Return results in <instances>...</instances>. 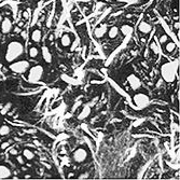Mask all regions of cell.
Wrapping results in <instances>:
<instances>
[{
    "label": "cell",
    "mask_w": 180,
    "mask_h": 180,
    "mask_svg": "<svg viewBox=\"0 0 180 180\" xmlns=\"http://www.w3.org/2000/svg\"><path fill=\"white\" fill-rule=\"evenodd\" d=\"M24 53V46L18 41H12L8 44L7 52H6V60L9 63H12L21 57Z\"/></svg>",
    "instance_id": "1"
},
{
    "label": "cell",
    "mask_w": 180,
    "mask_h": 180,
    "mask_svg": "<svg viewBox=\"0 0 180 180\" xmlns=\"http://www.w3.org/2000/svg\"><path fill=\"white\" fill-rule=\"evenodd\" d=\"M177 66L175 63H165L161 66V74L163 80L167 83H173L176 80Z\"/></svg>",
    "instance_id": "2"
},
{
    "label": "cell",
    "mask_w": 180,
    "mask_h": 180,
    "mask_svg": "<svg viewBox=\"0 0 180 180\" xmlns=\"http://www.w3.org/2000/svg\"><path fill=\"white\" fill-rule=\"evenodd\" d=\"M43 74H44V69H43L42 66L36 65V66H34V67L29 69L27 79H28V81L30 83H37V82H39L42 79Z\"/></svg>",
    "instance_id": "3"
},
{
    "label": "cell",
    "mask_w": 180,
    "mask_h": 180,
    "mask_svg": "<svg viewBox=\"0 0 180 180\" xmlns=\"http://www.w3.org/2000/svg\"><path fill=\"white\" fill-rule=\"evenodd\" d=\"M29 66L30 64L27 60H18V62H12V64L10 65V69L14 72H18V74H24L26 70L29 69Z\"/></svg>",
    "instance_id": "4"
},
{
    "label": "cell",
    "mask_w": 180,
    "mask_h": 180,
    "mask_svg": "<svg viewBox=\"0 0 180 180\" xmlns=\"http://www.w3.org/2000/svg\"><path fill=\"white\" fill-rule=\"evenodd\" d=\"M133 100H134L135 105L138 107V108H144V107L148 106L149 104V97L146 94H142V93H138V94H135L134 97H133Z\"/></svg>",
    "instance_id": "5"
},
{
    "label": "cell",
    "mask_w": 180,
    "mask_h": 180,
    "mask_svg": "<svg viewBox=\"0 0 180 180\" xmlns=\"http://www.w3.org/2000/svg\"><path fill=\"white\" fill-rule=\"evenodd\" d=\"M72 158H74V160L76 162H78V163L84 162L85 160H86V158H88V151L83 148H78L74 152Z\"/></svg>",
    "instance_id": "6"
},
{
    "label": "cell",
    "mask_w": 180,
    "mask_h": 180,
    "mask_svg": "<svg viewBox=\"0 0 180 180\" xmlns=\"http://www.w3.org/2000/svg\"><path fill=\"white\" fill-rule=\"evenodd\" d=\"M127 81H128V83L131 85V88H133L134 91H137L138 88H140L141 82H140V80H139V78L136 77L135 74H131V76L127 78Z\"/></svg>",
    "instance_id": "7"
},
{
    "label": "cell",
    "mask_w": 180,
    "mask_h": 180,
    "mask_svg": "<svg viewBox=\"0 0 180 180\" xmlns=\"http://www.w3.org/2000/svg\"><path fill=\"white\" fill-rule=\"evenodd\" d=\"M11 29H12V23H11L10 18H4L1 21V32L4 34H9L11 32Z\"/></svg>",
    "instance_id": "8"
},
{
    "label": "cell",
    "mask_w": 180,
    "mask_h": 180,
    "mask_svg": "<svg viewBox=\"0 0 180 180\" xmlns=\"http://www.w3.org/2000/svg\"><path fill=\"white\" fill-rule=\"evenodd\" d=\"M11 177V169L6 165H0V180L8 179Z\"/></svg>",
    "instance_id": "9"
},
{
    "label": "cell",
    "mask_w": 180,
    "mask_h": 180,
    "mask_svg": "<svg viewBox=\"0 0 180 180\" xmlns=\"http://www.w3.org/2000/svg\"><path fill=\"white\" fill-rule=\"evenodd\" d=\"M108 32L107 30V26L106 25H102V26H99L97 28L95 29V32H94V36H95L96 38H102L105 36V34Z\"/></svg>",
    "instance_id": "10"
},
{
    "label": "cell",
    "mask_w": 180,
    "mask_h": 180,
    "mask_svg": "<svg viewBox=\"0 0 180 180\" xmlns=\"http://www.w3.org/2000/svg\"><path fill=\"white\" fill-rule=\"evenodd\" d=\"M138 29L142 34H149V32H151V25L146 23V22H141L140 24H139V26H138Z\"/></svg>",
    "instance_id": "11"
},
{
    "label": "cell",
    "mask_w": 180,
    "mask_h": 180,
    "mask_svg": "<svg viewBox=\"0 0 180 180\" xmlns=\"http://www.w3.org/2000/svg\"><path fill=\"white\" fill-rule=\"evenodd\" d=\"M42 57L46 63H52V54H51V52H50L46 46H43L42 48Z\"/></svg>",
    "instance_id": "12"
},
{
    "label": "cell",
    "mask_w": 180,
    "mask_h": 180,
    "mask_svg": "<svg viewBox=\"0 0 180 180\" xmlns=\"http://www.w3.org/2000/svg\"><path fill=\"white\" fill-rule=\"evenodd\" d=\"M90 114H91V108L88 106H85L84 108L82 109L81 112H80V114L78 116V119L79 120H84V119H86Z\"/></svg>",
    "instance_id": "13"
},
{
    "label": "cell",
    "mask_w": 180,
    "mask_h": 180,
    "mask_svg": "<svg viewBox=\"0 0 180 180\" xmlns=\"http://www.w3.org/2000/svg\"><path fill=\"white\" fill-rule=\"evenodd\" d=\"M41 37H42V34L40 32L39 29H35L32 34V39L34 42H40V40H41Z\"/></svg>",
    "instance_id": "14"
},
{
    "label": "cell",
    "mask_w": 180,
    "mask_h": 180,
    "mask_svg": "<svg viewBox=\"0 0 180 180\" xmlns=\"http://www.w3.org/2000/svg\"><path fill=\"white\" fill-rule=\"evenodd\" d=\"M60 43H62V46H65V48H67V46H69L71 44V38L69 35H64L63 37H62V39H60Z\"/></svg>",
    "instance_id": "15"
},
{
    "label": "cell",
    "mask_w": 180,
    "mask_h": 180,
    "mask_svg": "<svg viewBox=\"0 0 180 180\" xmlns=\"http://www.w3.org/2000/svg\"><path fill=\"white\" fill-rule=\"evenodd\" d=\"M119 32H120V29L118 28L117 26H113V27H111V28L109 29V32H108L109 38H111V39H114V38H117L118 35H119Z\"/></svg>",
    "instance_id": "16"
},
{
    "label": "cell",
    "mask_w": 180,
    "mask_h": 180,
    "mask_svg": "<svg viewBox=\"0 0 180 180\" xmlns=\"http://www.w3.org/2000/svg\"><path fill=\"white\" fill-rule=\"evenodd\" d=\"M120 32H122L124 36H126V35H130V34L133 32V28H132L130 25H123V26L121 27Z\"/></svg>",
    "instance_id": "17"
},
{
    "label": "cell",
    "mask_w": 180,
    "mask_h": 180,
    "mask_svg": "<svg viewBox=\"0 0 180 180\" xmlns=\"http://www.w3.org/2000/svg\"><path fill=\"white\" fill-rule=\"evenodd\" d=\"M23 155H24L25 159H27V160H32L35 158L34 152H32L30 150H28V149H25L24 151H23Z\"/></svg>",
    "instance_id": "18"
},
{
    "label": "cell",
    "mask_w": 180,
    "mask_h": 180,
    "mask_svg": "<svg viewBox=\"0 0 180 180\" xmlns=\"http://www.w3.org/2000/svg\"><path fill=\"white\" fill-rule=\"evenodd\" d=\"M166 52H168V53H172V52H174L175 51V49H176V44H175V42H173V41H170V42H168L167 44H166Z\"/></svg>",
    "instance_id": "19"
},
{
    "label": "cell",
    "mask_w": 180,
    "mask_h": 180,
    "mask_svg": "<svg viewBox=\"0 0 180 180\" xmlns=\"http://www.w3.org/2000/svg\"><path fill=\"white\" fill-rule=\"evenodd\" d=\"M10 133V127L8 126V125H2V126H0V135L1 136H6Z\"/></svg>",
    "instance_id": "20"
},
{
    "label": "cell",
    "mask_w": 180,
    "mask_h": 180,
    "mask_svg": "<svg viewBox=\"0 0 180 180\" xmlns=\"http://www.w3.org/2000/svg\"><path fill=\"white\" fill-rule=\"evenodd\" d=\"M38 54H39V51H38V49H37L36 46H32V48L29 49V55H30V57L35 58V57L38 56Z\"/></svg>",
    "instance_id": "21"
},
{
    "label": "cell",
    "mask_w": 180,
    "mask_h": 180,
    "mask_svg": "<svg viewBox=\"0 0 180 180\" xmlns=\"http://www.w3.org/2000/svg\"><path fill=\"white\" fill-rule=\"evenodd\" d=\"M167 40H168V37H167V35H162L161 37H160V42H161V43H165Z\"/></svg>",
    "instance_id": "22"
},
{
    "label": "cell",
    "mask_w": 180,
    "mask_h": 180,
    "mask_svg": "<svg viewBox=\"0 0 180 180\" xmlns=\"http://www.w3.org/2000/svg\"><path fill=\"white\" fill-rule=\"evenodd\" d=\"M120 2H127V4H137L138 0H118Z\"/></svg>",
    "instance_id": "23"
},
{
    "label": "cell",
    "mask_w": 180,
    "mask_h": 180,
    "mask_svg": "<svg viewBox=\"0 0 180 180\" xmlns=\"http://www.w3.org/2000/svg\"><path fill=\"white\" fill-rule=\"evenodd\" d=\"M10 107H11V104H8L7 106H6V107L4 108V110H1V113H2V114L7 113L8 111H9V108H10Z\"/></svg>",
    "instance_id": "24"
},
{
    "label": "cell",
    "mask_w": 180,
    "mask_h": 180,
    "mask_svg": "<svg viewBox=\"0 0 180 180\" xmlns=\"http://www.w3.org/2000/svg\"><path fill=\"white\" fill-rule=\"evenodd\" d=\"M18 162L20 163L21 165H23V164H25L24 158H23V156H18Z\"/></svg>",
    "instance_id": "25"
},
{
    "label": "cell",
    "mask_w": 180,
    "mask_h": 180,
    "mask_svg": "<svg viewBox=\"0 0 180 180\" xmlns=\"http://www.w3.org/2000/svg\"><path fill=\"white\" fill-rule=\"evenodd\" d=\"M151 48H152V50H153V52H154V53H156V54L159 53V51H158V48H156L155 43H152Z\"/></svg>",
    "instance_id": "26"
},
{
    "label": "cell",
    "mask_w": 180,
    "mask_h": 180,
    "mask_svg": "<svg viewBox=\"0 0 180 180\" xmlns=\"http://www.w3.org/2000/svg\"><path fill=\"white\" fill-rule=\"evenodd\" d=\"M18 150L16 149H11L10 150V154H12V155H18Z\"/></svg>",
    "instance_id": "27"
},
{
    "label": "cell",
    "mask_w": 180,
    "mask_h": 180,
    "mask_svg": "<svg viewBox=\"0 0 180 180\" xmlns=\"http://www.w3.org/2000/svg\"><path fill=\"white\" fill-rule=\"evenodd\" d=\"M9 147V142H4L2 145H1V149H6Z\"/></svg>",
    "instance_id": "28"
},
{
    "label": "cell",
    "mask_w": 180,
    "mask_h": 180,
    "mask_svg": "<svg viewBox=\"0 0 180 180\" xmlns=\"http://www.w3.org/2000/svg\"><path fill=\"white\" fill-rule=\"evenodd\" d=\"M174 27H175L176 30H179V22H176V23L174 24Z\"/></svg>",
    "instance_id": "29"
},
{
    "label": "cell",
    "mask_w": 180,
    "mask_h": 180,
    "mask_svg": "<svg viewBox=\"0 0 180 180\" xmlns=\"http://www.w3.org/2000/svg\"><path fill=\"white\" fill-rule=\"evenodd\" d=\"M78 46V41H77V42H76V44H74H74H72V46H71V51H74V49H76V46Z\"/></svg>",
    "instance_id": "30"
},
{
    "label": "cell",
    "mask_w": 180,
    "mask_h": 180,
    "mask_svg": "<svg viewBox=\"0 0 180 180\" xmlns=\"http://www.w3.org/2000/svg\"><path fill=\"white\" fill-rule=\"evenodd\" d=\"M53 38H54V36H53V35L50 36V41H52V40H53Z\"/></svg>",
    "instance_id": "31"
},
{
    "label": "cell",
    "mask_w": 180,
    "mask_h": 180,
    "mask_svg": "<svg viewBox=\"0 0 180 180\" xmlns=\"http://www.w3.org/2000/svg\"><path fill=\"white\" fill-rule=\"evenodd\" d=\"M24 16H25L26 18H28V14H27V12H24Z\"/></svg>",
    "instance_id": "32"
},
{
    "label": "cell",
    "mask_w": 180,
    "mask_h": 180,
    "mask_svg": "<svg viewBox=\"0 0 180 180\" xmlns=\"http://www.w3.org/2000/svg\"><path fill=\"white\" fill-rule=\"evenodd\" d=\"M15 32H20V28H18V27L15 28Z\"/></svg>",
    "instance_id": "33"
},
{
    "label": "cell",
    "mask_w": 180,
    "mask_h": 180,
    "mask_svg": "<svg viewBox=\"0 0 180 180\" xmlns=\"http://www.w3.org/2000/svg\"><path fill=\"white\" fill-rule=\"evenodd\" d=\"M1 21H2V15H1V13H0V24H1Z\"/></svg>",
    "instance_id": "34"
},
{
    "label": "cell",
    "mask_w": 180,
    "mask_h": 180,
    "mask_svg": "<svg viewBox=\"0 0 180 180\" xmlns=\"http://www.w3.org/2000/svg\"><path fill=\"white\" fill-rule=\"evenodd\" d=\"M0 142H1V139H0Z\"/></svg>",
    "instance_id": "35"
}]
</instances>
